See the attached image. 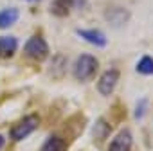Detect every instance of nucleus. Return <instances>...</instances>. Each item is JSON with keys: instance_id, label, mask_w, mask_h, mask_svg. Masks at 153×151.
<instances>
[{"instance_id": "6e6552de", "label": "nucleus", "mask_w": 153, "mask_h": 151, "mask_svg": "<svg viewBox=\"0 0 153 151\" xmlns=\"http://www.w3.org/2000/svg\"><path fill=\"white\" fill-rule=\"evenodd\" d=\"M72 7H74V0H54L51 6V11H52V15L63 18L70 13Z\"/></svg>"}, {"instance_id": "4468645a", "label": "nucleus", "mask_w": 153, "mask_h": 151, "mask_svg": "<svg viewBox=\"0 0 153 151\" xmlns=\"http://www.w3.org/2000/svg\"><path fill=\"white\" fill-rule=\"evenodd\" d=\"M2 147H4V137L0 135V149H2Z\"/></svg>"}, {"instance_id": "39448f33", "label": "nucleus", "mask_w": 153, "mask_h": 151, "mask_svg": "<svg viewBox=\"0 0 153 151\" xmlns=\"http://www.w3.org/2000/svg\"><path fill=\"white\" fill-rule=\"evenodd\" d=\"M131 144H133V138H131V133L128 130H121L117 133V137L112 140L108 151H130L131 149Z\"/></svg>"}, {"instance_id": "9b49d317", "label": "nucleus", "mask_w": 153, "mask_h": 151, "mask_svg": "<svg viewBox=\"0 0 153 151\" xmlns=\"http://www.w3.org/2000/svg\"><path fill=\"white\" fill-rule=\"evenodd\" d=\"M92 133H94V138H96L97 142L105 140V138L108 137V133H110V126H108V122H105L103 119L97 121L96 126H94V130H92Z\"/></svg>"}, {"instance_id": "1a4fd4ad", "label": "nucleus", "mask_w": 153, "mask_h": 151, "mask_svg": "<svg viewBox=\"0 0 153 151\" xmlns=\"http://www.w3.org/2000/svg\"><path fill=\"white\" fill-rule=\"evenodd\" d=\"M16 20H18V9H13V7L4 9L2 13H0V29L11 27Z\"/></svg>"}, {"instance_id": "f8f14e48", "label": "nucleus", "mask_w": 153, "mask_h": 151, "mask_svg": "<svg viewBox=\"0 0 153 151\" xmlns=\"http://www.w3.org/2000/svg\"><path fill=\"white\" fill-rule=\"evenodd\" d=\"M137 72L142 76H151L153 74V58L151 56H142L137 63Z\"/></svg>"}, {"instance_id": "f03ea898", "label": "nucleus", "mask_w": 153, "mask_h": 151, "mask_svg": "<svg viewBox=\"0 0 153 151\" xmlns=\"http://www.w3.org/2000/svg\"><path fill=\"white\" fill-rule=\"evenodd\" d=\"M38 124H40L38 115H27V117L20 119V121L15 124V128L11 130V137H13L15 140H24L25 137H29V135L38 128Z\"/></svg>"}, {"instance_id": "7ed1b4c3", "label": "nucleus", "mask_w": 153, "mask_h": 151, "mask_svg": "<svg viewBox=\"0 0 153 151\" xmlns=\"http://www.w3.org/2000/svg\"><path fill=\"white\" fill-rule=\"evenodd\" d=\"M25 54L29 58L36 59V61H43L47 58V54H49V45H47V41L42 36L36 34V36H33V38L27 40V43H25Z\"/></svg>"}, {"instance_id": "423d86ee", "label": "nucleus", "mask_w": 153, "mask_h": 151, "mask_svg": "<svg viewBox=\"0 0 153 151\" xmlns=\"http://www.w3.org/2000/svg\"><path fill=\"white\" fill-rule=\"evenodd\" d=\"M78 34H79L83 40H87L88 43H94V45H97V47H105V45H106V36H105L101 31H97V29H88V31L79 29Z\"/></svg>"}, {"instance_id": "f257e3e1", "label": "nucleus", "mask_w": 153, "mask_h": 151, "mask_svg": "<svg viewBox=\"0 0 153 151\" xmlns=\"http://www.w3.org/2000/svg\"><path fill=\"white\" fill-rule=\"evenodd\" d=\"M97 72V59L92 54H81L74 65V74L79 81H90Z\"/></svg>"}, {"instance_id": "20e7f679", "label": "nucleus", "mask_w": 153, "mask_h": 151, "mask_svg": "<svg viewBox=\"0 0 153 151\" xmlns=\"http://www.w3.org/2000/svg\"><path fill=\"white\" fill-rule=\"evenodd\" d=\"M119 81V70L115 68H108L106 72H103V76L99 78V83H97V90L101 95H110L115 88Z\"/></svg>"}, {"instance_id": "9d476101", "label": "nucleus", "mask_w": 153, "mask_h": 151, "mask_svg": "<svg viewBox=\"0 0 153 151\" xmlns=\"http://www.w3.org/2000/svg\"><path fill=\"white\" fill-rule=\"evenodd\" d=\"M63 149H65V140L59 138L58 135H51L42 146V151H63Z\"/></svg>"}, {"instance_id": "ddd939ff", "label": "nucleus", "mask_w": 153, "mask_h": 151, "mask_svg": "<svg viewBox=\"0 0 153 151\" xmlns=\"http://www.w3.org/2000/svg\"><path fill=\"white\" fill-rule=\"evenodd\" d=\"M144 108H146V101L142 99V101H139V106H137V112H135V117H137V119H140V117H142Z\"/></svg>"}, {"instance_id": "2eb2a0df", "label": "nucleus", "mask_w": 153, "mask_h": 151, "mask_svg": "<svg viewBox=\"0 0 153 151\" xmlns=\"http://www.w3.org/2000/svg\"><path fill=\"white\" fill-rule=\"evenodd\" d=\"M27 2H38V0H27Z\"/></svg>"}, {"instance_id": "0eeeda50", "label": "nucleus", "mask_w": 153, "mask_h": 151, "mask_svg": "<svg viewBox=\"0 0 153 151\" xmlns=\"http://www.w3.org/2000/svg\"><path fill=\"white\" fill-rule=\"evenodd\" d=\"M16 38L13 36H0V58H11L16 50Z\"/></svg>"}]
</instances>
